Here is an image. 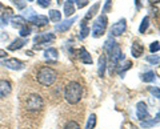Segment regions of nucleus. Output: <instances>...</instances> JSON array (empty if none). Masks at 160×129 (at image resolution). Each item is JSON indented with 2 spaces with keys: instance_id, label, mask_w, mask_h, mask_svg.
<instances>
[{
  "instance_id": "38",
  "label": "nucleus",
  "mask_w": 160,
  "mask_h": 129,
  "mask_svg": "<svg viewBox=\"0 0 160 129\" xmlns=\"http://www.w3.org/2000/svg\"><path fill=\"white\" fill-rule=\"evenodd\" d=\"M148 2H149V3H158L159 0H148Z\"/></svg>"
},
{
  "instance_id": "25",
  "label": "nucleus",
  "mask_w": 160,
  "mask_h": 129,
  "mask_svg": "<svg viewBox=\"0 0 160 129\" xmlns=\"http://www.w3.org/2000/svg\"><path fill=\"white\" fill-rule=\"evenodd\" d=\"M95 125H96V115H91L87 121V125H86V129H93Z\"/></svg>"
},
{
  "instance_id": "13",
  "label": "nucleus",
  "mask_w": 160,
  "mask_h": 129,
  "mask_svg": "<svg viewBox=\"0 0 160 129\" xmlns=\"http://www.w3.org/2000/svg\"><path fill=\"white\" fill-rule=\"evenodd\" d=\"M27 43H28V40H27V39H24V37L16 39V40L12 41V44H9V45H8V49H9V51H16V49L23 48Z\"/></svg>"
},
{
  "instance_id": "28",
  "label": "nucleus",
  "mask_w": 160,
  "mask_h": 129,
  "mask_svg": "<svg viewBox=\"0 0 160 129\" xmlns=\"http://www.w3.org/2000/svg\"><path fill=\"white\" fill-rule=\"evenodd\" d=\"M98 8H99V4H95V6L91 8V9H89V11H88V13L86 15V17H84V20H88V19H91L92 16H93V15L95 13H96V11H98Z\"/></svg>"
},
{
  "instance_id": "11",
  "label": "nucleus",
  "mask_w": 160,
  "mask_h": 129,
  "mask_svg": "<svg viewBox=\"0 0 160 129\" xmlns=\"http://www.w3.org/2000/svg\"><path fill=\"white\" fill-rule=\"evenodd\" d=\"M55 40V35L53 33H40L35 37V43L38 44H47L49 41Z\"/></svg>"
},
{
  "instance_id": "17",
  "label": "nucleus",
  "mask_w": 160,
  "mask_h": 129,
  "mask_svg": "<svg viewBox=\"0 0 160 129\" xmlns=\"http://www.w3.org/2000/svg\"><path fill=\"white\" fill-rule=\"evenodd\" d=\"M75 0H68V2L64 4V15L66 16H72V15L75 13V6H73Z\"/></svg>"
},
{
  "instance_id": "36",
  "label": "nucleus",
  "mask_w": 160,
  "mask_h": 129,
  "mask_svg": "<svg viewBox=\"0 0 160 129\" xmlns=\"http://www.w3.org/2000/svg\"><path fill=\"white\" fill-rule=\"evenodd\" d=\"M111 3H112V0H107V2H106V6L103 7V12H108L109 9H111Z\"/></svg>"
},
{
  "instance_id": "9",
  "label": "nucleus",
  "mask_w": 160,
  "mask_h": 129,
  "mask_svg": "<svg viewBox=\"0 0 160 129\" xmlns=\"http://www.w3.org/2000/svg\"><path fill=\"white\" fill-rule=\"evenodd\" d=\"M12 92V85L8 80L0 79V98H6Z\"/></svg>"
},
{
  "instance_id": "29",
  "label": "nucleus",
  "mask_w": 160,
  "mask_h": 129,
  "mask_svg": "<svg viewBox=\"0 0 160 129\" xmlns=\"http://www.w3.org/2000/svg\"><path fill=\"white\" fill-rule=\"evenodd\" d=\"M64 129H80V125L76 121H68L66 124V127H64Z\"/></svg>"
},
{
  "instance_id": "8",
  "label": "nucleus",
  "mask_w": 160,
  "mask_h": 129,
  "mask_svg": "<svg viewBox=\"0 0 160 129\" xmlns=\"http://www.w3.org/2000/svg\"><path fill=\"white\" fill-rule=\"evenodd\" d=\"M126 28H127V22H126V19H122V20L115 23L111 27V33L113 36H120V35H123V32L126 31Z\"/></svg>"
},
{
  "instance_id": "3",
  "label": "nucleus",
  "mask_w": 160,
  "mask_h": 129,
  "mask_svg": "<svg viewBox=\"0 0 160 129\" xmlns=\"http://www.w3.org/2000/svg\"><path fill=\"white\" fill-rule=\"evenodd\" d=\"M107 23H108V19L106 15H100V16L93 22L92 24V28L89 29V32L93 37H100L102 35H104L106 32V28H107Z\"/></svg>"
},
{
  "instance_id": "14",
  "label": "nucleus",
  "mask_w": 160,
  "mask_h": 129,
  "mask_svg": "<svg viewBox=\"0 0 160 129\" xmlns=\"http://www.w3.org/2000/svg\"><path fill=\"white\" fill-rule=\"evenodd\" d=\"M79 59H80V61L84 64H92V57H91V55L86 51V48H82L79 51Z\"/></svg>"
},
{
  "instance_id": "1",
  "label": "nucleus",
  "mask_w": 160,
  "mask_h": 129,
  "mask_svg": "<svg viewBox=\"0 0 160 129\" xmlns=\"http://www.w3.org/2000/svg\"><path fill=\"white\" fill-rule=\"evenodd\" d=\"M82 96H83V87L82 84L78 83V81H71L67 84L66 87V91H64V97L68 104H78L80 100H82Z\"/></svg>"
},
{
  "instance_id": "18",
  "label": "nucleus",
  "mask_w": 160,
  "mask_h": 129,
  "mask_svg": "<svg viewBox=\"0 0 160 129\" xmlns=\"http://www.w3.org/2000/svg\"><path fill=\"white\" fill-rule=\"evenodd\" d=\"M12 27L13 28H22V27H24L26 26V19H24L23 16H13L12 17Z\"/></svg>"
},
{
  "instance_id": "19",
  "label": "nucleus",
  "mask_w": 160,
  "mask_h": 129,
  "mask_svg": "<svg viewBox=\"0 0 160 129\" xmlns=\"http://www.w3.org/2000/svg\"><path fill=\"white\" fill-rule=\"evenodd\" d=\"M106 67H107L106 56H104V55H102V56L99 57V68H98L99 76H104V72H106Z\"/></svg>"
},
{
  "instance_id": "24",
  "label": "nucleus",
  "mask_w": 160,
  "mask_h": 129,
  "mask_svg": "<svg viewBox=\"0 0 160 129\" xmlns=\"http://www.w3.org/2000/svg\"><path fill=\"white\" fill-rule=\"evenodd\" d=\"M148 26H149V17H148V16H146V17L143 19L142 24H140V27H139V32H140V33H144V32L147 31Z\"/></svg>"
},
{
  "instance_id": "21",
  "label": "nucleus",
  "mask_w": 160,
  "mask_h": 129,
  "mask_svg": "<svg viewBox=\"0 0 160 129\" xmlns=\"http://www.w3.org/2000/svg\"><path fill=\"white\" fill-rule=\"evenodd\" d=\"M158 121H159V113L156 115V120H153V118H147V120H143L142 122H140V127H142V128H151Z\"/></svg>"
},
{
  "instance_id": "34",
  "label": "nucleus",
  "mask_w": 160,
  "mask_h": 129,
  "mask_svg": "<svg viewBox=\"0 0 160 129\" xmlns=\"http://www.w3.org/2000/svg\"><path fill=\"white\" fill-rule=\"evenodd\" d=\"M149 51H151L152 53L158 52V51H159V41H155V43H152V44H151V47H149Z\"/></svg>"
},
{
  "instance_id": "7",
  "label": "nucleus",
  "mask_w": 160,
  "mask_h": 129,
  "mask_svg": "<svg viewBox=\"0 0 160 129\" xmlns=\"http://www.w3.org/2000/svg\"><path fill=\"white\" fill-rule=\"evenodd\" d=\"M2 65L8 69H12V71H20V69L24 68V63L18 60V59H7V60L2 61Z\"/></svg>"
},
{
  "instance_id": "33",
  "label": "nucleus",
  "mask_w": 160,
  "mask_h": 129,
  "mask_svg": "<svg viewBox=\"0 0 160 129\" xmlns=\"http://www.w3.org/2000/svg\"><path fill=\"white\" fill-rule=\"evenodd\" d=\"M11 9H7V13H4L3 15V17H2V22H3V24H7L8 23V19H9V16H11Z\"/></svg>"
},
{
  "instance_id": "31",
  "label": "nucleus",
  "mask_w": 160,
  "mask_h": 129,
  "mask_svg": "<svg viewBox=\"0 0 160 129\" xmlns=\"http://www.w3.org/2000/svg\"><path fill=\"white\" fill-rule=\"evenodd\" d=\"M146 60L149 61V63H152L153 65H155V64L158 65V64H159V56H158V55H156V56H155V55H153V56H148V57H146Z\"/></svg>"
},
{
  "instance_id": "32",
  "label": "nucleus",
  "mask_w": 160,
  "mask_h": 129,
  "mask_svg": "<svg viewBox=\"0 0 160 129\" xmlns=\"http://www.w3.org/2000/svg\"><path fill=\"white\" fill-rule=\"evenodd\" d=\"M38 4L42 8H47V7H49V4H51V0H38Z\"/></svg>"
},
{
  "instance_id": "5",
  "label": "nucleus",
  "mask_w": 160,
  "mask_h": 129,
  "mask_svg": "<svg viewBox=\"0 0 160 129\" xmlns=\"http://www.w3.org/2000/svg\"><path fill=\"white\" fill-rule=\"evenodd\" d=\"M109 53V59H111V65H118V63L122 60V59H124V55L122 53V49H120V45H118V44H115V45L112 47V49L108 52Z\"/></svg>"
},
{
  "instance_id": "39",
  "label": "nucleus",
  "mask_w": 160,
  "mask_h": 129,
  "mask_svg": "<svg viewBox=\"0 0 160 129\" xmlns=\"http://www.w3.org/2000/svg\"><path fill=\"white\" fill-rule=\"evenodd\" d=\"M28 2H33V0H28Z\"/></svg>"
},
{
  "instance_id": "22",
  "label": "nucleus",
  "mask_w": 160,
  "mask_h": 129,
  "mask_svg": "<svg viewBox=\"0 0 160 129\" xmlns=\"http://www.w3.org/2000/svg\"><path fill=\"white\" fill-rule=\"evenodd\" d=\"M49 20H52L55 23H59L62 20V13H60L58 9H51L49 11Z\"/></svg>"
},
{
  "instance_id": "30",
  "label": "nucleus",
  "mask_w": 160,
  "mask_h": 129,
  "mask_svg": "<svg viewBox=\"0 0 160 129\" xmlns=\"http://www.w3.org/2000/svg\"><path fill=\"white\" fill-rule=\"evenodd\" d=\"M13 2V4L16 6L19 9H23L24 7L27 6V2H24V0H12Z\"/></svg>"
},
{
  "instance_id": "4",
  "label": "nucleus",
  "mask_w": 160,
  "mask_h": 129,
  "mask_svg": "<svg viewBox=\"0 0 160 129\" xmlns=\"http://www.w3.org/2000/svg\"><path fill=\"white\" fill-rule=\"evenodd\" d=\"M44 107V101L40 95L38 93H32V95L27 96V100H26V108L27 111L29 112H38V111H42Z\"/></svg>"
},
{
  "instance_id": "27",
  "label": "nucleus",
  "mask_w": 160,
  "mask_h": 129,
  "mask_svg": "<svg viewBox=\"0 0 160 129\" xmlns=\"http://www.w3.org/2000/svg\"><path fill=\"white\" fill-rule=\"evenodd\" d=\"M31 32H32V28H31V27L24 26V27L20 28V36H22V37H27V36H29V33H31Z\"/></svg>"
},
{
  "instance_id": "26",
  "label": "nucleus",
  "mask_w": 160,
  "mask_h": 129,
  "mask_svg": "<svg viewBox=\"0 0 160 129\" xmlns=\"http://www.w3.org/2000/svg\"><path fill=\"white\" fill-rule=\"evenodd\" d=\"M116 67H118V68H116V71H118L119 75H123V73L126 72L127 69L131 68V61H126V64H124L123 67H120V65H116Z\"/></svg>"
},
{
  "instance_id": "12",
  "label": "nucleus",
  "mask_w": 160,
  "mask_h": 129,
  "mask_svg": "<svg viewBox=\"0 0 160 129\" xmlns=\"http://www.w3.org/2000/svg\"><path fill=\"white\" fill-rule=\"evenodd\" d=\"M44 57L46 60H48V63H56L59 59V52L56 48H48L46 52H44Z\"/></svg>"
},
{
  "instance_id": "23",
  "label": "nucleus",
  "mask_w": 160,
  "mask_h": 129,
  "mask_svg": "<svg viewBox=\"0 0 160 129\" xmlns=\"http://www.w3.org/2000/svg\"><path fill=\"white\" fill-rule=\"evenodd\" d=\"M80 28H82V31H80V35H79V37L80 39H84V37H87V35L89 33V28L87 27V24H86V22H82L80 23Z\"/></svg>"
},
{
  "instance_id": "10",
  "label": "nucleus",
  "mask_w": 160,
  "mask_h": 129,
  "mask_svg": "<svg viewBox=\"0 0 160 129\" xmlns=\"http://www.w3.org/2000/svg\"><path fill=\"white\" fill-rule=\"evenodd\" d=\"M29 22H32L35 26L38 27H42V26H46L48 24V17L47 16H43V15H32V16H29Z\"/></svg>"
},
{
  "instance_id": "20",
  "label": "nucleus",
  "mask_w": 160,
  "mask_h": 129,
  "mask_svg": "<svg viewBox=\"0 0 160 129\" xmlns=\"http://www.w3.org/2000/svg\"><path fill=\"white\" fill-rule=\"evenodd\" d=\"M155 79H156V75H155L153 71H148V72H144L142 75V80L144 83H152L155 81Z\"/></svg>"
},
{
  "instance_id": "37",
  "label": "nucleus",
  "mask_w": 160,
  "mask_h": 129,
  "mask_svg": "<svg viewBox=\"0 0 160 129\" xmlns=\"http://www.w3.org/2000/svg\"><path fill=\"white\" fill-rule=\"evenodd\" d=\"M6 56H7V52L3 51V49H0V59H2V57H6Z\"/></svg>"
},
{
  "instance_id": "6",
  "label": "nucleus",
  "mask_w": 160,
  "mask_h": 129,
  "mask_svg": "<svg viewBox=\"0 0 160 129\" xmlns=\"http://www.w3.org/2000/svg\"><path fill=\"white\" fill-rule=\"evenodd\" d=\"M136 117L139 118L140 121L149 118V113H148L147 104L144 103V101H139V103L136 104Z\"/></svg>"
},
{
  "instance_id": "16",
  "label": "nucleus",
  "mask_w": 160,
  "mask_h": 129,
  "mask_svg": "<svg viewBox=\"0 0 160 129\" xmlns=\"http://www.w3.org/2000/svg\"><path fill=\"white\" fill-rule=\"evenodd\" d=\"M76 20V17H72V19H69V20H66V22H63V23H59L58 26H56V29L60 32H66L69 29V27L72 26V23Z\"/></svg>"
},
{
  "instance_id": "2",
  "label": "nucleus",
  "mask_w": 160,
  "mask_h": 129,
  "mask_svg": "<svg viewBox=\"0 0 160 129\" xmlns=\"http://www.w3.org/2000/svg\"><path fill=\"white\" fill-rule=\"evenodd\" d=\"M58 79V72L53 68L44 65L36 73V80L39 84H42L44 87H51L52 84L56 81Z\"/></svg>"
},
{
  "instance_id": "15",
  "label": "nucleus",
  "mask_w": 160,
  "mask_h": 129,
  "mask_svg": "<svg viewBox=\"0 0 160 129\" xmlns=\"http://www.w3.org/2000/svg\"><path fill=\"white\" fill-rule=\"evenodd\" d=\"M131 52H132V56L133 57H140L143 55V52H144V47L140 43H133L132 44V47H131Z\"/></svg>"
},
{
  "instance_id": "35",
  "label": "nucleus",
  "mask_w": 160,
  "mask_h": 129,
  "mask_svg": "<svg viewBox=\"0 0 160 129\" xmlns=\"http://www.w3.org/2000/svg\"><path fill=\"white\" fill-rule=\"evenodd\" d=\"M149 92H151L152 93V95L155 96V97H156V98H159L160 97V93H159V88H149Z\"/></svg>"
}]
</instances>
